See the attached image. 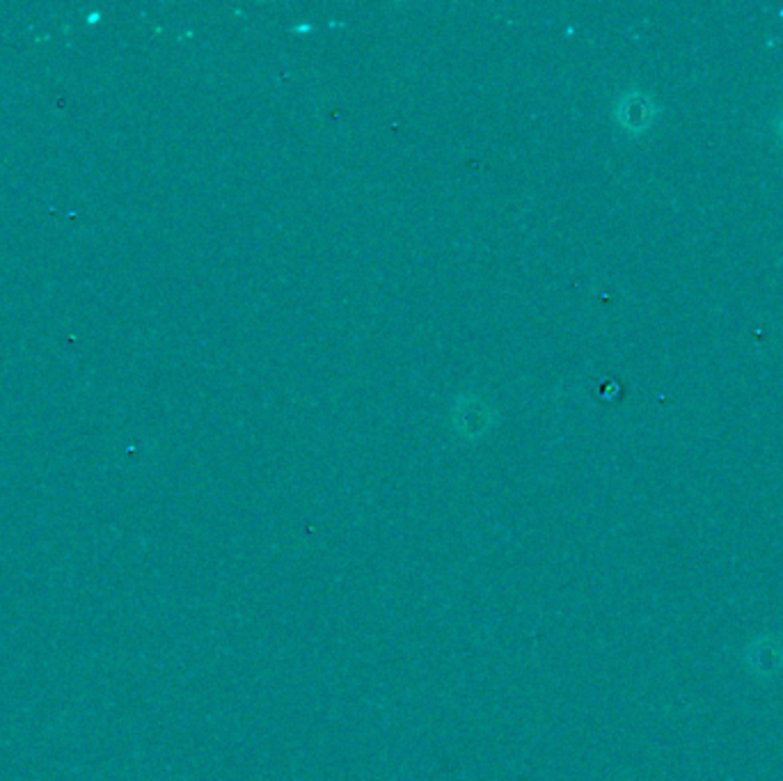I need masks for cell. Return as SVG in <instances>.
I'll return each instance as SVG.
<instances>
[{
  "instance_id": "obj_1",
  "label": "cell",
  "mask_w": 783,
  "mask_h": 781,
  "mask_svg": "<svg viewBox=\"0 0 783 781\" xmlns=\"http://www.w3.org/2000/svg\"><path fill=\"white\" fill-rule=\"evenodd\" d=\"M781 133H783V118H781Z\"/></svg>"
}]
</instances>
